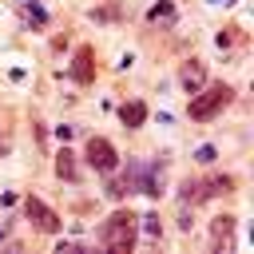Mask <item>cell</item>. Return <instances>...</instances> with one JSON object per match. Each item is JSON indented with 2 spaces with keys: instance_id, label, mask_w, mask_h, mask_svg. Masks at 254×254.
I'll list each match as a JSON object with an SVG mask.
<instances>
[{
  "instance_id": "obj_17",
  "label": "cell",
  "mask_w": 254,
  "mask_h": 254,
  "mask_svg": "<svg viewBox=\"0 0 254 254\" xmlns=\"http://www.w3.org/2000/svg\"><path fill=\"white\" fill-rule=\"evenodd\" d=\"M194 159H198V163H214V147H198Z\"/></svg>"
},
{
  "instance_id": "obj_12",
  "label": "cell",
  "mask_w": 254,
  "mask_h": 254,
  "mask_svg": "<svg viewBox=\"0 0 254 254\" xmlns=\"http://www.w3.org/2000/svg\"><path fill=\"white\" fill-rule=\"evenodd\" d=\"M179 194H183V202H202L206 194H202V183L198 179H187L183 187H179Z\"/></svg>"
},
{
  "instance_id": "obj_7",
  "label": "cell",
  "mask_w": 254,
  "mask_h": 254,
  "mask_svg": "<svg viewBox=\"0 0 254 254\" xmlns=\"http://www.w3.org/2000/svg\"><path fill=\"white\" fill-rule=\"evenodd\" d=\"M179 79H183V87H187V91H198V87L206 83V67H202L198 60H187V64H183V71H179Z\"/></svg>"
},
{
  "instance_id": "obj_2",
  "label": "cell",
  "mask_w": 254,
  "mask_h": 254,
  "mask_svg": "<svg viewBox=\"0 0 254 254\" xmlns=\"http://www.w3.org/2000/svg\"><path fill=\"white\" fill-rule=\"evenodd\" d=\"M99 246L103 250H115V254H127L135 246V214L131 210H115L99 226Z\"/></svg>"
},
{
  "instance_id": "obj_6",
  "label": "cell",
  "mask_w": 254,
  "mask_h": 254,
  "mask_svg": "<svg viewBox=\"0 0 254 254\" xmlns=\"http://www.w3.org/2000/svg\"><path fill=\"white\" fill-rule=\"evenodd\" d=\"M91 60H95L91 48H79V52H75V60H71V79H75V83H91V79H95V64H91Z\"/></svg>"
},
{
  "instance_id": "obj_14",
  "label": "cell",
  "mask_w": 254,
  "mask_h": 254,
  "mask_svg": "<svg viewBox=\"0 0 254 254\" xmlns=\"http://www.w3.org/2000/svg\"><path fill=\"white\" fill-rule=\"evenodd\" d=\"M151 20H155V24H159V20L171 24V20H175V8H171V4H155V8H151Z\"/></svg>"
},
{
  "instance_id": "obj_3",
  "label": "cell",
  "mask_w": 254,
  "mask_h": 254,
  "mask_svg": "<svg viewBox=\"0 0 254 254\" xmlns=\"http://www.w3.org/2000/svg\"><path fill=\"white\" fill-rule=\"evenodd\" d=\"M24 214H28V222H32L40 234H56V230L64 226L60 214H56L48 202H40V198H28V202H24Z\"/></svg>"
},
{
  "instance_id": "obj_15",
  "label": "cell",
  "mask_w": 254,
  "mask_h": 254,
  "mask_svg": "<svg viewBox=\"0 0 254 254\" xmlns=\"http://www.w3.org/2000/svg\"><path fill=\"white\" fill-rule=\"evenodd\" d=\"M234 32H238V28H226V32H218V48H230V44H234Z\"/></svg>"
},
{
  "instance_id": "obj_5",
  "label": "cell",
  "mask_w": 254,
  "mask_h": 254,
  "mask_svg": "<svg viewBox=\"0 0 254 254\" xmlns=\"http://www.w3.org/2000/svg\"><path fill=\"white\" fill-rule=\"evenodd\" d=\"M147 175H151V163H143V159H131V163H127V175H123L119 183H123V190H127V194H131V190H139V194H143V187H147Z\"/></svg>"
},
{
  "instance_id": "obj_10",
  "label": "cell",
  "mask_w": 254,
  "mask_h": 254,
  "mask_svg": "<svg viewBox=\"0 0 254 254\" xmlns=\"http://www.w3.org/2000/svg\"><path fill=\"white\" fill-rule=\"evenodd\" d=\"M230 190H234V179H230V175H210V179L202 183V194H206V198H210V194H230Z\"/></svg>"
},
{
  "instance_id": "obj_1",
  "label": "cell",
  "mask_w": 254,
  "mask_h": 254,
  "mask_svg": "<svg viewBox=\"0 0 254 254\" xmlns=\"http://www.w3.org/2000/svg\"><path fill=\"white\" fill-rule=\"evenodd\" d=\"M234 99V87L230 83H210V87H198V91H190V119L194 123H206V119H214L226 103Z\"/></svg>"
},
{
  "instance_id": "obj_8",
  "label": "cell",
  "mask_w": 254,
  "mask_h": 254,
  "mask_svg": "<svg viewBox=\"0 0 254 254\" xmlns=\"http://www.w3.org/2000/svg\"><path fill=\"white\" fill-rule=\"evenodd\" d=\"M230 230H234V214H218V218L210 222V238H214V246L230 250Z\"/></svg>"
},
{
  "instance_id": "obj_18",
  "label": "cell",
  "mask_w": 254,
  "mask_h": 254,
  "mask_svg": "<svg viewBox=\"0 0 254 254\" xmlns=\"http://www.w3.org/2000/svg\"><path fill=\"white\" fill-rule=\"evenodd\" d=\"M95 16H99V20H115V16H119V8H99Z\"/></svg>"
},
{
  "instance_id": "obj_16",
  "label": "cell",
  "mask_w": 254,
  "mask_h": 254,
  "mask_svg": "<svg viewBox=\"0 0 254 254\" xmlns=\"http://www.w3.org/2000/svg\"><path fill=\"white\" fill-rule=\"evenodd\" d=\"M143 230H147V234H159V214H147V218H143Z\"/></svg>"
},
{
  "instance_id": "obj_19",
  "label": "cell",
  "mask_w": 254,
  "mask_h": 254,
  "mask_svg": "<svg viewBox=\"0 0 254 254\" xmlns=\"http://www.w3.org/2000/svg\"><path fill=\"white\" fill-rule=\"evenodd\" d=\"M0 155H8V135H0Z\"/></svg>"
},
{
  "instance_id": "obj_9",
  "label": "cell",
  "mask_w": 254,
  "mask_h": 254,
  "mask_svg": "<svg viewBox=\"0 0 254 254\" xmlns=\"http://www.w3.org/2000/svg\"><path fill=\"white\" fill-rule=\"evenodd\" d=\"M119 119H123V127H143V119H147V103H139V99L123 103V107H119Z\"/></svg>"
},
{
  "instance_id": "obj_4",
  "label": "cell",
  "mask_w": 254,
  "mask_h": 254,
  "mask_svg": "<svg viewBox=\"0 0 254 254\" xmlns=\"http://www.w3.org/2000/svg\"><path fill=\"white\" fill-rule=\"evenodd\" d=\"M87 163L99 171V175H111L115 171V163H119V155H115V147L107 143V139H87Z\"/></svg>"
},
{
  "instance_id": "obj_11",
  "label": "cell",
  "mask_w": 254,
  "mask_h": 254,
  "mask_svg": "<svg viewBox=\"0 0 254 254\" xmlns=\"http://www.w3.org/2000/svg\"><path fill=\"white\" fill-rule=\"evenodd\" d=\"M56 175H60V179H75V155H71L67 147L56 155Z\"/></svg>"
},
{
  "instance_id": "obj_13",
  "label": "cell",
  "mask_w": 254,
  "mask_h": 254,
  "mask_svg": "<svg viewBox=\"0 0 254 254\" xmlns=\"http://www.w3.org/2000/svg\"><path fill=\"white\" fill-rule=\"evenodd\" d=\"M24 20H32L36 28H44V24H48V12H44L40 4H32V0H28V4H24Z\"/></svg>"
}]
</instances>
